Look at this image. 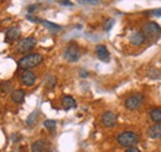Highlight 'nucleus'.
I'll use <instances>...</instances> for the list:
<instances>
[{"label":"nucleus","instance_id":"f257e3e1","mask_svg":"<svg viewBox=\"0 0 161 152\" xmlns=\"http://www.w3.org/2000/svg\"><path fill=\"white\" fill-rule=\"evenodd\" d=\"M42 61H43V57L40 53H29L19 59L18 66H19V68L24 69V71H29L30 68L39 66Z\"/></svg>","mask_w":161,"mask_h":152},{"label":"nucleus","instance_id":"f03ea898","mask_svg":"<svg viewBox=\"0 0 161 152\" xmlns=\"http://www.w3.org/2000/svg\"><path fill=\"white\" fill-rule=\"evenodd\" d=\"M145 38H149L151 41H158L161 37V27L158 22H154V21H149L146 24H144L142 26V31Z\"/></svg>","mask_w":161,"mask_h":152},{"label":"nucleus","instance_id":"7ed1b4c3","mask_svg":"<svg viewBox=\"0 0 161 152\" xmlns=\"http://www.w3.org/2000/svg\"><path fill=\"white\" fill-rule=\"evenodd\" d=\"M117 140H118V144L123 147H129V146L133 147L139 141L138 135L133 131H124V133H119Z\"/></svg>","mask_w":161,"mask_h":152},{"label":"nucleus","instance_id":"20e7f679","mask_svg":"<svg viewBox=\"0 0 161 152\" xmlns=\"http://www.w3.org/2000/svg\"><path fill=\"white\" fill-rule=\"evenodd\" d=\"M64 59H67L68 62H77L80 58V47L75 43H71L66 51H64V55H63Z\"/></svg>","mask_w":161,"mask_h":152},{"label":"nucleus","instance_id":"39448f33","mask_svg":"<svg viewBox=\"0 0 161 152\" xmlns=\"http://www.w3.org/2000/svg\"><path fill=\"white\" fill-rule=\"evenodd\" d=\"M144 101V96L141 94H133L125 100V108L128 110H138Z\"/></svg>","mask_w":161,"mask_h":152},{"label":"nucleus","instance_id":"423d86ee","mask_svg":"<svg viewBox=\"0 0 161 152\" xmlns=\"http://www.w3.org/2000/svg\"><path fill=\"white\" fill-rule=\"evenodd\" d=\"M36 46V38L32 37V36H29V37L21 40L18 45V52L20 53H27L30 52L31 50H34Z\"/></svg>","mask_w":161,"mask_h":152},{"label":"nucleus","instance_id":"0eeeda50","mask_svg":"<svg viewBox=\"0 0 161 152\" xmlns=\"http://www.w3.org/2000/svg\"><path fill=\"white\" fill-rule=\"evenodd\" d=\"M102 122L105 128H113L117 124V115L112 111H105L102 115Z\"/></svg>","mask_w":161,"mask_h":152},{"label":"nucleus","instance_id":"6e6552de","mask_svg":"<svg viewBox=\"0 0 161 152\" xmlns=\"http://www.w3.org/2000/svg\"><path fill=\"white\" fill-rule=\"evenodd\" d=\"M20 80L24 85L31 87L35 84L36 82V76L31 72V71H24L22 73H20Z\"/></svg>","mask_w":161,"mask_h":152},{"label":"nucleus","instance_id":"1a4fd4ad","mask_svg":"<svg viewBox=\"0 0 161 152\" xmlns=\"http://www.w3.org/2000/svg\"><path fill=\"white\" fill-rule=\"evenodd\" d=\"M20 35H21V31L19 27H16V26L10 27L6 31V34H5V42H8V43L14 42V41H16L18 38L20 37Z\"/></svg>","mask_w":161,"mask_h":152},{"label":"nucleus","instance_id":"9d476101","mask_svg":"<svg viewBox=\"0 0 161 152\" xmlns=\"http://www.w3.org/2000/svg\"><path fill=\"white\" fill-rule=\"evenodd\" d=\"M96 52H97V56L102 62H109L110 61V53L104 45H98L96 47Z\"/></svg>","mask_w":161,"mask_h":152},{"label":"nucleus","instance_id":"9b49d317","mask_svg":"<svg viewBox=\"0 0 161 152\" xmlns=\"http://www.w3.org/2000/svg\"><path fill=\"white\" fill-rule=\"evenodd\" d=\"M129 41H130V43H133L134 46H141V45L146 41V38H145L144 34H142L141 31H134V32L129 36Z\"/></svg>","mask_w":161,"mask_h":152},{"label":"nucleus","instance_id":"f8f14e48","mask_svg":"<svg viewBox=\"0 0 161 152\" xmlns=\"http://www.w3.org/2000/svg\"><path fill=\"white\" fill-rule=\"evenodd\" d=\"M61 103H62V106H63L64 110H69V109H73V108L77 106L76 100L72 96H69V95H63Z\"/></svg>","mask_w":161,"mask_h":152},{"label":"nucleus","instance_id":"ddd939ff","mask_svg":"<svg viewBox=\"0 0 161 152\" xmlns=\"http://www.w3.org/2000/svg\"><path fill=\"white\" fill-rule=\"evenodd\" d=\"M47 141L45 140H37L31 145V152H45L47 149Z\"/></svg>","mask_w":161,"mask_h":152},{"label":"nucleus","instance_id":"4468645a","mask_svg":"<svg viewBox=\"0 0 161 152\" xmlns=\"http://www.w3.org/2000/svg\"><path fill=\"white\" fill-rule=\"evenodd\" d=\"M39 24L43 25V26H45L47 30H50L51 32H60V31H62V27H61L60 25L53 24V22H50V21H47V20L39 19Z\"/></svg>","mask_w":161,"mask_h":152},{"label":"nucleus","instance_id":"2eb2a0df","mask_svg":"<svg viewBox=\"0 0 161 152\" xmlns=\"http://www.w3.org/2000/svg\"><path fill=\"white\" fill-rule=\"evenodd\" d=\"M147 135L151 138H160L161 137V124H155L153 125L149 130H147Z\"/></svg>","mask_w":161,"mask_h":152},{"label":"nucleus","instance_id":"dca6fc26","mask_svg":"<svg viewBox=\"0 0 161 152\" xmlns=\"http://www.w3.org/2000/svg\"><path fill=\"white\" fill-rule=\"evenodd\" d=\"M25 90H22V89H16V90H14L13 93H11V99H13V101L14 103H18V104H20L24 101V99H25Z\"/></svg>","mask_w":161,"mask_h":152},{"label":"nucleus","instance_id":"f3484780","mask_svg":"<svg viewBox=\"0 0 161 152\" xmlns=\"http://www.w3.org/2000/svg\"><path fill=\"white\" fill-rule=\"evenodd\" d=\"M150 117L154 122L161 124V108H155L150 111Z\"/></svg>","mask_w":161,"mask_h":152},{"label":"nucleus","instance_id":"a211bd4d","mask_svg":"<svg viewBox=\"0 0 161 152\" xmlns=\"http://www.w3.org/2000/svg\"><path fill=\"white\" fill-rule=\"evenodd\" d=\"M43 126L48 130V131H55L56 130V121L55 120H46L43 122Z\"/></svg>","mask_w":161,"mask_h":152},{"label":"nucleus","instance_id":"6ab92c4d","mask_svg":"<svg viewBox=\"0 0 161 152\" xmlns=\"http://www.w3.org/2000/svg\"><path fill=\"white\" fill-rule=\"evenodd\" d=\"M37 113H32V114L29 116V119H27V124L31 126V125H34L35 122H36V119H37Z\"/></svg>","mask_w":161,"mask_h":152},{"label":"nucleus","instance_id":"aec40b11","mask_svg":"<svg viewBox=\"0 0 161 152\" xmlns=\"http://www.w3.org/2000/svg\"><path fill=\"white\" fill-rule=\"evenodd\" d=\"M113 25H114V20L109 19L105 22V25H104V30H105V31H109V30L113 27Z\"/></svg>","mask_w":161,"mask_h":152},{"label":"nucleus","instance_id":"412c9836","mask_svg":"<svg viewBox=\"0 0 161 152\" xmlns=\"http://www.w3.org/2000/svg\"><path fill=\"white\" fill-rule=\"evenodd\" d=\"M125 152H140V150H139L138 147H134V146H133V147H129Z\"/></svg>","mask_w":161,"mask_h":152},{"label":"nucleus","instance_id":"4be33fe9","mask_svg":"<svg viewBox=\"0 0 161 152\" xmlns=\"http://www.w3.org/2000/svg\"><path fill=\"white\" fill-rule=\"evenodd\" d=\"M151 14L155 15V16H161V9H159V10H153Z\"/></svg>","mask_w":161,"mask_h":152},{"label":"nucleus","instance_id":"5701e85b","mask_svg":"<svg viewBox=\"0 0 161 152\" xmlns=\"http://www.w3.org/2000/svg\"><path fill=\"white\" fill-rule=\"evenodd\" d=\"M80 4H91V5H97L98 1H80Z\"/></svg>","mask_w":161,"mask_h":152},{"label":"nucleus","instance_id":"b1692460","mask_svg":"<svg viewBox=\"0 0 161 152\" xmlns=\"http://www.w3.org/2000/svg\"><path fill=\"white\" fill-rule=\"evenodd\" d=\"M61 5H67V6H72V3L71 1H60Z\"/></svg>","mask_w":161,"mask_h":152},{"label":"nucleus","instance_id":"393cba45","mask_svg":"<svg viewBox=\"0 0 161 152\" xmlns=\"http://www.w3.org/2000/svg\"><path fill=\"white\" fill-rule=\"evenodd\" d=\"M34 10H36V6H30V9H29V13H32Z\"/></svg>","mask_w":161,"mask_h":152},{"label":"nucleus","instance_id":"a878e982","mask_svg":"<svg viewBox=\"0 0 161 152\" xmlns=\"http://www.w3.org/2000/svg\"><path fill=\"white\" fill-rule=\"evenodd\" d=\"M80 74H82V76H83V77L88 76V73H87V72H83V71H80Z\"/></svg>","mask_w":161,"mask_h":152},{"label":"nucleus","instance_id":"bb28decb","mask_svg":"<svg viewBox=\"0 0 161 152\" xmlns=\"http://www.w3.org/2000/svg\"><path fill=\"white\" fill-rule=\"evenodd\" d=\"M52 152H56V151H52Z\"/></svg>","mask_w":161,"mask_h":152}]
</instances>
